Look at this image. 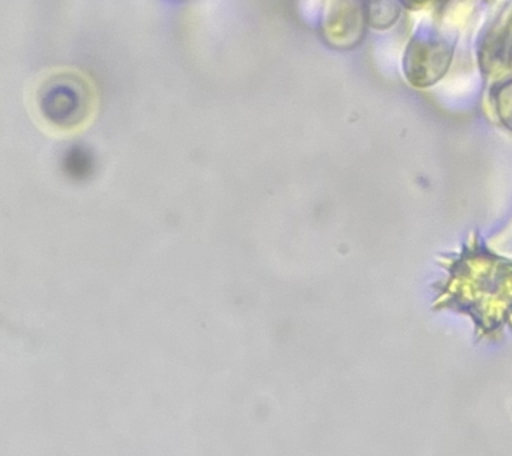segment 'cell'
Segmentation results:
<instances>
[{
    "instance_id": "6da1fadb",
    "label": "cell",
    "mask_w": 512,
    "mask_h": 456,
    "mask_svg": "<svg viewBox=\"0 0 512 456\" xmlns=\"http://www.w3.org/2000/svg\"><path fill=\"white\" fill-rule=\"evenodd\" d=\"M410 2L415 3V4H423V3L431 2V0H410Z\"/></svg>"
}]
</instances>
